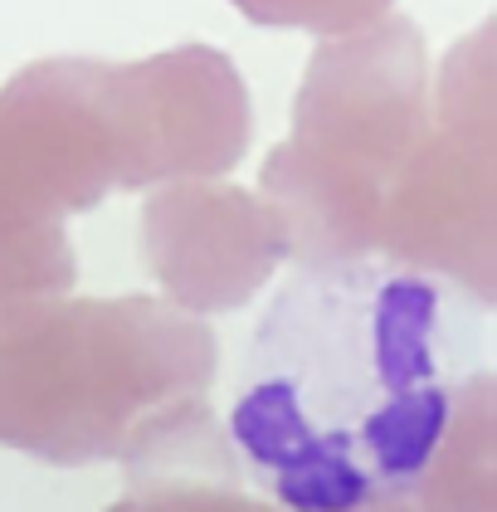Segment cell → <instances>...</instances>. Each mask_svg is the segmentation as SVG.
I'll use <instances>...</instances> for the list:
<instances>
[{"label": "cell", "instance_id": "7", "mask_svg": "<svg viewBox=\"0 0 497 512\" xmlns=\"http://www.w3.org/2000/svg\"><path fill=\"white\" fill-rule=\"evenodd\" d=\"M137 249L181 313H230L288 259V230L268 200L215 181L161 186L137 220Z\"/></svg>", "mask_w": 497, "mask_h": 512}, {"label": "cell", "instance_id": "1", "mask_svg": "<svg viewBox=\"0 0 497 512\" xmlns=\"http://www.w3.org/2000/svg\"><path fill=\"white\" fill-rule=\"evenodd\" d=\"M478 298L405 264H298L234 381L230 439L288 512L410 498L478 361Z\"/></svg>", "mask_w": 497, "mask_h": 512}, {"label": "cell", "instance_id": "3", "mask_svg": "<svg viewBox=\"0 0 497 512\" xmlns=\"http://www.w3.org/2000/svg\"><path fill=\"white\" fill-rule=\"evenodd\" d=\"M429 132L424 40L405 15L327 40L303 74L293 137L264 166V200L298 264L381 249V205Z\"/></svg>", "mask_w": 497, "mask_h": 512}, {"label": "cell", "instance_id": "2", "mask_svg": "<svg viewBox=\"0 0 497 512\" xmlns=\"http://www.w3.org/2000/svg\"><path fill=\"white\" fill-rule=\"evenodd\" d=\"M215 337L161 298H35L0 308V439L93 459L205 410Z\"/></svg>", "mask_w": 497, "mask_h": 512}, {"label": "cell", "instance_id": "8", "mask_svg": "<svg viewBox=\"0 0 497 512\" xmlns=\"http://www.w3.org/2000/svg\"><path fill=\"white\" fill-rule=\"evenodd\" d=\"M254 25H293L312 35H356L366 25H376L390 15L395 0H234Z\"/></svg>", "mask_w": 497, "mask_h": 512}, {"label": "cell", "instance_id": "6", "mask_svg": "<svg viewBox=\"0 0 497 512\" xmlns=\"http://www.w3.org/2000/svg\"><path fill=\"white\" fill-rule=\"evenodd\" d=\"M103 103L117 142V191L210 181L249 147V93L210 44L166 49L103 69Z\"/></svg>", "mask_w": 497, "mask_h": 512}, {"label": "cell", "instance_id": "4", "mask_svg": "<svg viewBox=\"0 0 497 512\" xmlns=\"http://www.w3.org/2000/svg\"><path fill=\"white\" fill-rule=\"evenodd\" d=\"M98 59H44L0 88V308L64 298V220L117 191V142Z\"/></svg>", "mask_w": 497, "mask_h": 512}, {"label": "cell", "instance_id": "5", "mask_svg": "<svg viewBox=\"0 0 497 512\" xmlns=\"http://www.w3.org/2000/svg\"><path fill=\"white\" fill-rule=\"evenodd\" d=\"M488 30L449 54L439 122L395 176L381 205V249L390 264L444 278L493 303V98Z\"/></svg>", "mask_w": 497, "mask_h": 512}]
</instances>
